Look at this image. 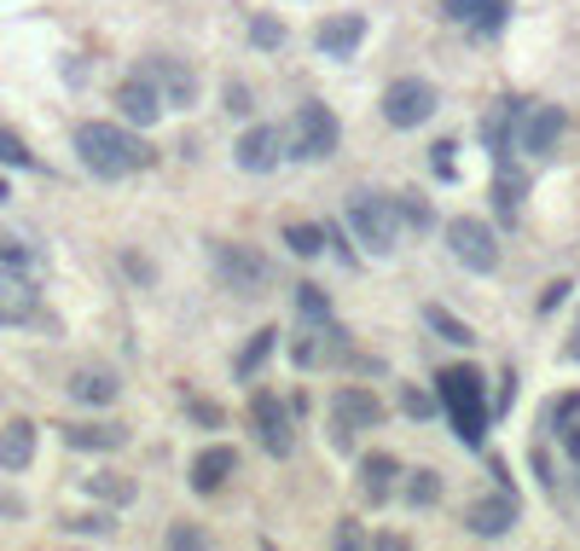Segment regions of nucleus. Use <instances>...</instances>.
<instances>
[{"instance_id": "obj_1", "label": "nucleus", "mask_w": 580, "mask_h": 551, "mask_svg": "<svg viewBox=\"0 0 580 551\" xmlns=\"http://www.w3.org/2000/svg\"><path fill=\"white\" fill-rule=\"evenodd\" d=\"M75 157H82V169L99 174V181H122V174L151 163V145L134 129H122V122H82V129H75Z\"/></svg>"}, {"instance_id": "obj_2", "label": "nucleus", "mask_w": 580, "mask_h": 551, "mask_svg": "<svg viewBox=\"0 0 580 551\" xmlns=\"http://www.w3.org/2000/svg\"><path fill=\"white\" fill-rule=\"evenodd\" d=\"M436 395H441V412L452 418L465 447H482L488 436V389H482V371L476 366H447L436 378Z\"/></svg>"}, {"instance_id": "obj_3", "label": "nucleus", "mask_w": 580, "mask_h": 551, "mask_svg": "<svg viewBox=\"0 0 580 551\" xmlns=\"http://www.w3.org/2000/svg\"><path fill=\"white\" fill-rule=\"evenodd\" d=\"M337 140H343V122L332 105L308 99L296 116H291V134H285V157L291 163H332L337 157Z\"/></svg>"}, {"instance_id": "obj_4", "label": "nucleus", "mask_w": 580, "mask_h": 551, "mask_svg": "<svg viewBox=\"0 0 580 551\" xmlns=\"http://www.w3.org/2000/svg\"><path fill=\"white\" fill-rule=\"evenodd\" d=\"M210 262H215V279L233 296H262L273 285V262L262 256V249L238 244V238H215L210 244Z\"/></svg>"}, {"instance_id": "obj_5", "label": "nucleus", "mask_w": 580, "mask_h": 551, "mask_svg": "<svg viewBox=\"0 0 580 551\" xmlns=\"http://www.w3.org/2000/svg\"><path fill=\"white\" fill-rule=\"evenodd\" d=\"M348 227H355V238L372 249V256H389V249L400 244V210H395V197H384V192H355V197H348Z\"/></svg>"}, {"instance_id": "obj_6", "label": "nucleus", "mask_w": 580, "mask_h": 551, "mask_svg": "<svg viewBox=\"0 0 580 551\" xmlns=\"http://www.w3.org/2000/svg\"><path fill=\"white\" fill-rule=\"evenodd\" d=\"M244 418H250V430H256V441H262V453H267V459H291V453H296L291 407H285V400L273 395V389H256V395H250Z\"/></svg>"}, {"instance_id": "obj_7", "label": "nucleus", "mask_w": 580, "mask_h": 551, "mask_svg": "<svg viewBox=\"0 0 580 551\" xmlns=\"http://www.w3.org/2000/svg\"><path fill=\"white\" fill-rule=\"evenodd\" d=\"M447 249H452V262L470 267V273H493L499 267V233L488 227L482 215H452L447 221Z\"/></svg>"}, {"instance_id": "obj_8", "label": "nucleus", "mask_w": 580, "mask_h": 551, "mask_svg": "<svg viewBox=\"0 0 580 551\" xmlns=\"http://www.w3.org/2000/svg\"><path fill=\"white\" fill-rule=\"evenodd\" d=\"M436 105H441V93H436V82H424V76H400V82H389L384 88V122L389 129H424V122L436 116Z\"/></svg>"}, {"instance_id": "obj_9", "label": "nucleus", "mask_w": 580, "mask_h": 551, "mask_svg": "<svg viewBox=\"0 0 580 551\" xmlns=\"http://www.w3.org/2000/svg\"><path fill=\"white\" fill-rule=\"evenodd\" d=\"M563 105H517V129H511V145L528 157H551L563 140Z\"/></svg>"}, {"instance_id": "obj_10", "label": "nucleus", "mask_w": 580, "mask_h": 551, "mask_svg": "<svg viewBox=\"0 0 580 551\" xmlns=\"http://www.w3.org/2000/svg\"><path fill=\"white\" fill-rule=\"evenodd\" d=\"M377 424H384V400H377L366 384L332 395V430H337V447H348V436H360V430H377Z\"/></svg>"}, {"instance_id": "obj_11", "label": "nucleus", "mask_w": 580, "mask_h": 551, "mask_svg": "<svg viewBox=\"0 0 580 551\" xmlns=\"http://www.w3.org/2000/svg\"><path fill=\"white\" fill-rule=\"evenodd\" d=\"M140 76H151V88L163 93L169 111H192V105H197V70H192L186 59H163V53H157V59L140 70Z\"/></svg>"}, {"instance_id": "obj_12", "label": "nucleus", "mask_w": 580, "mask_h": 551, "mask_svg": "<svg viewBox=\"0 0 580 551\" xmlns=\"http://www.w3.org/2000/svg\"><path fill=\"white\" fill-rule=\"evenodd\" d=\"M360 41H366V18L360 12H332V18H319V30H314V47L325 59H355Z\"/></svg>"}, {"instance_id": "obj_13", "label": "nucleus", "mask_w": 580, "mask_h": 551, "mask_svg": "<svg viewBox=\"0 0 580 551\" xmlns=\"http://www.w3.org/2000/svg\"><path fill=\"white\" fill-rule=\"evenodd\" d=\"M279 157H285V134L279 129H244L238 134V145H233V163L244 169V174H267V169H279Z\"/></svg>"}, {"instance_id": "obj_14", "label": "nucleus", "mask_w": 580, "mask_h": 551, "mask_svg": "<svg viewBox=\"0 0 580 551\" xmlns=\"http://www.w3.org/2000/svg\"><path fill=\"white\" fill-rule=\"evenodd\" d=\"M517 522V493L511 488H499V493H488V499H476V506L465 511V529L476 534V540H499Z\"/></svg>"}, {"instance_id": "obj_15", "label": "nucleus", "mask_w": 580, "mask_h": 551, "mask_svg": "<svg viewBox=\"0 0 580 551\" xmlns=\"http://www.w3.org/2000/svg\"><path fill=\"white\" fill-rule=\"evenodd\" d=\"M441 18L447 23H470L476 35H493V30H506L511 0H441Z\"/></svg>"}, {"instance_id": "obj_16", "label": "nucleus", "mask_w": 580, "mask_h": 551, "mask_svg": "<svg viewBox=\"0 0 580 551\" xmlns=\"http://www.w3.org/2000/svg\"><path fill=\"white\" fill-rule=\"evenodd\" d=\"M116 105H122V122H129V129H151V122L163 116V93L151 88V76H129L116 88Z\"/></svg>"}, {"instance_id": "obj_17", "label": "nucleus", "mask_w": 580, "mask_h": 551, "mask_svg": "<svg viewBox=\"0 0 580 551\" xmlns=\"http://www.w3.org/2000/svg\"><path fill=\"white\" fill-rule=\"evenodd\" d=\"M64 389H70V400H82V407H111V400L122 395V378L111 366H75Z\"/></svg>"}, {"instance_id": "obj_18", "label": "nucleus", "mask_w": 580, "mask_h": 551, "mask_svg": "<svg viewBox=\"0 0 580 551\" xmlns=\"http://www.w3.org/2000/svg\"><path fill=\"white\" fill-rule=\"evenodd\" d=\"M233 470H238V447H226V441L204 447V453L192 459V493H215V488H226V482H233Z\"/></svg>"}, {"instance_id": "obj_19", "label": "nucleus", "mask_w": 580, "mask_h": 551, "mask_svg": "<svg viewBox=\"0 0 580 551\" xmlns=\"http://www.w3.org/2000/svg\"><path fill=\"white\" fill-rule=\"evenodd\" d=\"M23 319H35V285L30 273L0 267V325H23Z\"/></svg>"}, {"instance_id": "obj_20", "label": "nucleus", "mask_w": 580, "mask_h": 551, "mask_svg": "<svg viewBox=\"0 0 580 551\" xmlns=\"http://www.w3.org/2000/svg\"><path fill=\"white\" fill-rule=\"evenodd\" d=\"M360 488H366L372 506H384V499L400 488V459L395 453H366L360 459Z\"/></svg>"}, {"instance_id": "obj_21", "label": "nucleus", "mask_w": 580, "mask_h": 551, "mask_svg": "<svg viewBox=\"0 0 580 551\" xmlns=\"http://www.w3.org/2000/svg\"><path fill=\"white\" fill-rule=\"evenodd\" d=\"M522 192H528L522 169L511 157H493V197H499V221H506V227L522 215Z\"/></svg>"}, {"instance_id": "obj_22", "label": "nucleus", "mask_w": 580, "mask_h": 551, "mask_svg": "<svg viewBox=\"0 0 580 551\" xmlns=\"http://www.w3.org/2000/svg\"><path fill=\"white\" fill-rule=\"evenodd\" d=\"M122 441H129L122 424H70L64 430V447H75V453H116Z\"/></svg>"}, {"instance_id": "obj_23", "label": "nucleus", "mask_w": 580, "mask_h": 551, "mask_svg": "<svg viewBox=\"0 0 580 551\" xmlns=\"http://www.w3.org/2000/svg\"><path fill=\"white\" fill-rule=\"evenodd\" d=\"M30 459H35V424L12 418L7 430H0V470H30Z\"/></svg>"}, {"instance_id": "obj_24", "label": "nucleus", "mask_w": 580, "mask_h": 551, "mask_svg": "<svg viewBox=\"0 0 580 551\" xmlns=\"http://www.w3.org/2000/svg\"><path fill=\"white\" fill-rule=\"evenodd\" d=\"M511 129H517V99H499V105L488 111V122H482L488 157H511V152H517V145H511Z\"/></svg>"}, {"instance_id": "obj_25", "label": "nucleus", "mask_w": 580, "mask_h": 551, "mask_svg": "<svg viewBox=\"0 0 580 551\" xmlns=\"http://www.w3.org/2000/svg\"><path fill=\"white\" fill-rule=\"evenodd\" d=\"M273 348H279V331H273V325H262V331L244 343V355L233 360V371H238V378L250 384V378H256V371H262V366L273 360Z\"/></svg>"}, {"instance_id": "obj_26", "label": "nucleus", "mask_w": 580, "mask_h": 551, "mask_svg": "<svg viewBox=\"0 0 580 551\" xmlns=\"http://www.w3.org/2000/svg\"><path fill=\"white\" fill-rule=\"evenodd\" d=\"M88 493L99 499V506H134V482H129V476H116V470H93L88 476Z\"/></svg>"}, {"instance_id": "obj_27", "label": "nucleus", "mask_w": 580, "mask_h": 551, "mask_svg": "<svg viewBox=\"0 0 580 551\" xmlns=\"http://www.w3.org/2000/svg\"><path fill=\"white\" fill-rule=\"evenodd\" d=\"M424 325H430L436 337H447L452 348H470V343H476V331H470V325H465L459 314H447L441 303H430V308H424Z\"/></svg>"}, {"instance_id": "obj_28", "label": "nucleus", "mask_w": 580, "mask_h": 551, "mask_svg": "<svg viewBox=\"0 0 580 551\" xmlns=\"http://www.w3.org/2000/svg\"><path fill=\"white\" fill-rule=\"evenodd\" d=\"M0 267H12V273H30L35 267V244L12 233V227H0Z\"/></svg>"}, {"instance_id": "obj_29", "label": "nucleus", "mask_w": 580, "mask_h": 551, "mask_svg": "<svg viewBox=\"0 0 580 551\" xmlns=\"http://www.w3.org/2000/svg\"><path fill=\"white\" fill-rule=\"evenodd\" d=\"M436 499H441V470H413L407 476V506L413 511H430Z\"/></svg>"}, {"instance_id": "obj_30", "label": "nucleus", "mask_w": 580, "mask_h": 551, "mask_svg": "<svg viewBox=\"0 0 580 551\" xmlns=\"http://www.w3.org/2000/svg\"><path fill=\"white\" fill-rule=\"evenodd\" d=\"M285 244L296 249V256H319V249H325V227H314V221H285Z\"/></svg>"}, {"instance_id": "obj_31", "label": "nucleus", "mask_w": 580, "mask_h": 551, "mask_svg": "<svg viewBox=\"0 0 580 551\" xmlns=\"http://www.w3.org/2000/svg\"><path fill=\"white\" fill-rule=\"evenodd\" d=\"M0 163H7V169H35V152L12 129H0Z\"/></svg>"}, {"instance_id": "obj_32", "label": "nucleus", "mask_w": 580, "mask_h": 551, "mask_svg": "<svg viewBox=\"0 0 580 551\" xmlns=\"http://www.w3.org/2000/svg\"><path fill=\"white\" fill-rule=\"evenodd\" d=\"M296 314L302 319H332V303H325V290H314V285H296Z\"/></svg>"}, {"instance_id": "obj_33", "label": "nucleus", "mask_w": 580, "mask_h": 551, "mask_svg": "<svg viewBox=\"0 0 580 551\" xmlns=\"http://www.w3.org/2000/svg\"><path fill=\"white\" fill-rule=\"evenodd\" d=\"M250 41L267 47V53H279V47H285V23L279 18H250Z\"/></svg>"}, {"instance_id": "obj_34", "label": "nucleus", "mask_w": 580, "mask_h": 551, "mask_svg": "<svg viewBox=\"0 0 580 551\" xmlns=\"http://www.w3.org/2000/svg\"><path fill=\"white\" fill-rule=\"evenodd\" d=\"M574 418H580V389L551 400V407H546V430H563V424H574Z\"/></svg>"}, {"instance_id": "obj_35", "label": "nucleus", "mask_w": 580, "mask_h": 551, "mask_svg": "<svg viewBox=\"0 0 580 551\" xmlns=\"http://www.w3.org/2000/svg\"><path fill=\"white\" fill-rule=\"evenodd\" d=\"M400 412L424 424V418H436V400L424 395V389H413V384H400Z\"/></svg>"}, {"instance_id": "obj_36", "label": "nucleus", "mask_w": 580, "mask_h": 551, "mask_svg": "<svg viewBox=\"0 0 580 551\" xmlns=\"http://www.w3.org/2000/svg\"><path fill=\"white\" fill-rule=\"evenodd\" d=\"M64 529H70V534H111V529H116V522H111L105 511H88V517H70V522H64Z\"/></svg>"}, {"instance_id": "obj_37", "label": "nucleus", "mask_w": 580, "mask_h": 551, "mask_svg": "<svg viewBox=\"0 0 580 551\" xmlns=\"http://www.w3.org/2000/svg\"><path fill=\"white\" fill-rule=\"evenodd\" d=\"M186 412H192V424H204V430H221L226 424V412L215 407V400H186Z\"/></svg>"}, {"instance_id": "obj_38", "label": "nucleus", "mask_w": 580, "mask_h": 551, "mask_svg": "<svg viewBox=\"0 0 580 551\" xmlns=\"http://www.w3.org/2000/svg\"><path fill=\"white\" fill-rule=\"evenodd\" d=\"M452 152H459V145H452V140L430 145V169H436V174H447V181H452V174H459V157H452Z\"/></svg>"}, {"instance_id": "obj_39", "label": "nucleus", "mask_w": 580, "mask_h": 551, "mask_svg": "<svg viewBox=\"0 0 580 551\" xmlns=\"http://www.w3.org/2000/svg\"><path fill=\"white\" fill-rule=\"evenodd\" d=\"M395 210L407 215L413 227H430V210H424V197H418V192H400V204H395Z\"/></svg>"}, {"instance_id": "obj_40", "label": "nucleus", "mask_w": 580, "mask_h": 551, "mask_svg": "<svg viewBox=\"0 0 580 551\" xmlns=\"http://www.w3.org/2000/svg\"><path fill=\"white\" fill-rule=\"evenodd\" d=\"M569 290H574L569 279H558V285H546V290H540V314H558V308L569 303Z\"/></svg>"}, {"instance_id": "obj_41", "label": "nucleus", "mask_w": 580, "mask_h": 551, "mask_svg": "<svg viewBox=\"0 0 580 551\" xmlns=\"http://www.w3.org/2000/svg\"><path fill=\"white\" fill-rule=\"evenodd\" d=\"M226 111H233V116H250V88H244V82H226Z\"/></svg>"}, {"instance_id": "obj_42", "label": "nucleus", "mask_w": 580, "mask_h": 551, "mask_svg": "<svg viewBox=\"0 0 580 551\" xmlns=\"http://www.w3.org/2000/svg\"><path fill=\"white\" fill-rule=\"evenodd\" d=\"M558 436H563V453H569V459L580 465V418H574V424H563Z\"/></svg>"}, {"instance_id": "obj_43", "label": "nucleus", "mask_w": 580, "mask_h": 551, "mask_svg": "<svg viewBox=\"0 0 580 551\" xmlns=\"http://www.w3.org/2000/svg\"><path fill=\"white\" fill-rule=\"evenodd\" d=\"M163 540H169V545H204V534H197V529H169Z\"/></svg>"}, {"instance_id": "obj_44", "label": "nucleus", "mask_w": 580, "mask_h": 551, "mask_svg": "<svg viewBox=\"0 0 580 551\" xmlns=\"http://www.w3.org/2000/svg\"><path fill=\"white\" fill-rule=\"evenodd\" d=\"M0 517H23V499L7 493V488H0Z\"/></svg>"}, {"instance_id": "obj_45", "label": "nucleus", "mask_w": 580, "mask_h": 551, "mask_svg": "<svg viewBox=\"0 0 580 551\" xmlns=\"http://www.w3.org/2000/svg\"><path fill=\"white\" fill-rule=\"evenodd\" d=\"M563 360H574V366H580V331H574V337L563 343Z\"/></svg>"}, {"instance_id": "obj_46", "label": "nucleus", "mask_w": 580, "mask_h": 551, "mask_svg": "<svg viewBox=\"0 0 580 551\" xmlns=\"http://www.w3.org/2000/svg\"><path fill=\"white\" fill-rule=\"evenodd\" d=\"M0 204H7V181H0Z\"/></svg>"}]
</instances>
